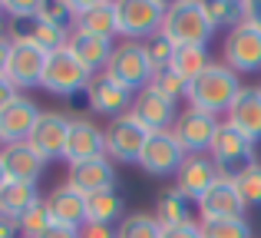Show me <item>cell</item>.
Listing matches in <instances>:
<instances>
[{"label": "cell", "instance_id": "cell-1", "mask_svg": "<svg viewBox=\"0 0 261 238\" xmlns=\"http://www.w3.org/2000/svg\"><path fill=\"white\" fill-rule=\"evenodd\" d=\"M242 93V80L238 73H231L225 63H208V70L198 80L189 83V106L198 113H208V116H222L228 113V106L235 103V96Z\"/></svg>", "mask_w": 261, "mask_h": 238}, {"label": "cell", "instance_id": "cell-2", "mask_svg": "<svg viewBox=\"0 0 261 238\" xmlns=\"http://www.w3.org/2000/svg\"><path fill=\"white\" fill-rule=\"evenodd\" d=\"M212 23L205 17L202 4L195 0H175L166 7L159 37H166L172 46H205L212 40Z\"/></svg>", "mask_w": 261, "mask_h": 238}, {"label": "cell", "instance_id": "cell-3", "mask_svg": "<svg viewBox=\"0 0 261 238\" xmlns=\"http://www.w3.org/2000/svg\"><path fill=\"white\" fill-rule=\"evenodd\" d=\"M162 0H116V30L129 43H149L159 37L162 17H166Z\"/></svg>", "mask_w": 261, "mask_h": 238}, {"label": "cell", "instance_id": "cell-4", "mask_svg": "<svg viewBox=\"0 0 261 238\" xmlns=\"http://www.w3.org/2000/svg\"><path fill=\"white\" fill-rule=\"evenodd\" d=\"M208 152H212V162H215V169H218V179H225V182H235V175L242 172L245 166L258 162L255 159V142L245 139L235 126H228V122L218 126Z\"/></svg>", "mask_w": 261, "mask_h": 238}, {"label": "cell", "instance_id": "cell-5", "mask_svg": "<svg viewBox=\"0 0 261 238\" xmlns=\"http://www.w3.org/2000/svg\"><path fill=\"white\" fill-rule=\"evenodd\" d=\"M106 73L116 80V83L126 86L129 93L146 90V86L152 83V76H155L152 63H149V57H146V46H142V43H129V40L116 43Z\"/></svg>", "mask_w": 261, "mask_h": 238}, {"label": "cell", "instance_id": "cell-6", "mask_svg": "<svg viewBox=\"0 0 261 238\" xmlns=\"http://www.w3.org/2000/svg\"><path fill=\"white\" fill-rule=\"evenodd\" d=\"M93 73L73 57L70 50H57L46 57V70H43V90L53 93V96H76V93H86Z\"/></svg>", "mask_w": 261, "mask_h": 238}, {"label": "cell", "instance_id": "cell-7", "mask_svg": "<svg viewBox=\"0 0 261 238\" xmlns=\"http://www.w3.org/2000/svg\"><path fill=\"white\" fill-rule=\"evenodd\" d=\"M222 53H225V66L231 73H261V27L255 23H238L235 30H228L222 43Z\"/></svg>", "mask_w": 261, "mask_h": 238}, {"label": "cell", "instance_id": "cell-8", "mask_svg": "<svg viewBox=\"0 0 261 238\" xmlns=\"http://www.w3.org/2000/svg\"><path fill=\"white\" fill-rule=\"evenodd\" d=\"M149 142V129L142 126L133 113L126 116H116L106 126V159L116 162H139L142 149Z\"/></svg>", "mask_w": 261, "mask_h": 238}, {"label": "cell", "instance_id": "cell-9", "mask_svg": "<svg viewBox=\"0 0 261 238\" xmlns=\"http://www.w3.org/2000/svg\"><path fill=\"white\" fill-rule=\"evenodd\" d=\"M218 122L215 116H208V113H198V110H185L178 113L175 126H172V136L178 139V146L185 149V155H205L212 149V139H215L218 133Z\"/></svg>", "mask_w": 261, "mask_h": 238}, {"label": "cell", "instance_id": "cell-10", "mask_svg": "<svg viewBox=\"0 0 261 238\" xmlns=\"http://www.w3.org/2000/svg\"><path fill=\"white\" fill-rule=\"evenodd\" d=\"M182 162H185V149L178 146L172 129H166V133H149V142H146V149H142V155H139L136 166H142L149 175L166 179V175L178 172Z\"/></svg>", "mask_w": 261, "mask_h": 238}, {"label": "cell", "instance_id": "cell-11", "mask_svg": "<svg viewBox=\"0 0 261 238\" xmlns=\"http://www.w3.org/2000/svg\"><path fill=\"white\" fill-rule=\"evenodd\" d=\"M133 99H136V93H129L122 83H116L106 70L96 73L86 86V103H89V110L99 113V116H113V119L126 116V113L133 110Z\"/></svg>", "mask_w": 261, "mask_h": 238}, {"label": "cell", "instance_id": "cell-12", "mask_svg": "<svg viewBox=\"0 0 261 238\" xmlns=\"http://www.w3.org/2000/svg\"><path fill=\"white\" fill-rule=\"evenodd\" d=\"M70 122L73 119H66L63 113H57V110H43L40 113V119H37V126H33V133H30V149L40 155L43 162H50V159H60V155L66 152V136H70Z\"/></svg>", "mask_w": 261, "mask_h": 238}, {"label": "cell", "instance_id": "cell-13", "mask_svg": "<svg viewBox=\"0 0 261 238\" xmlns=\"http://www.w3.org/2000/svg\"><path fill=\"white\" fill-rule=\"evenodd\" d=\"M46 57L40 46L33 43H10V63H7V80L20 90H33L43 83V70H46Z\"/></svg>", "mask_w": 261, "mask_h": 238}, {"label": "cell", "instance_id": "cell-14", "mask_svg": "<svg viewBox=\"0 0 261 238\" xmlns=\"http://www.w3.org/2000/svg\"><path fill=\"white\" fill-rule=\"evenodd\" d=\"M218 182V169L212 162V155H185V162L175 172V189L185 195L189 202H202L205 192Z\"/></svg>", "mask_w": 261, "mask_h": 238}, {"label": "cell", "instance_id": "cell-15", "mask_svg": "<svg viewBox=\"0 0 261 238\" xmlns=\"http://www.w3.org/2000/svg\"><path fill=\"white\" fill-rule=\"evenodd\" d=\"M63 159L70 166L89 159H106V133L89 119H73L70 122V136H66V152Z\"/></svg>", "mask_w": 261, "mask_h": 238}, {"label": "cell", "instance_id": "cell-16", "mask_svg": "<svg viewBox=\"0 0 261 238\" xmlns=\"http://www.w3.org/2000/svg\"><path fill=\"white\" fill-rule=\"evenodd\" d=\"M73 30L89 33V37H99V40H113L116 33V4L109 0H73Z\"/></svg>", "mask_w": 261, "mask_h": 238}, {"label": "cell", "instance_id": "cell-17", "mask_svg": "<svg viewBox=\"0 0 261 238\" xmlns=\"http://www.w3.org/2000/svg\"><path fill=\"white\" fill-rule=\"evenodd\" d=\"M37 103L27 96H17L13 103H7L4 110H0V142L4 146H10V142H27L33 133V126H37L40 119Z\"/></svg>", "mask_w": 261, "mask_h": 238}, {"label": "cell", "instance_id": "cell-18", "mask_svg": "<svg viewBox=\"0 0 261 238\" xmlns=\"http://www.w3.org/2000/svg\"><path fill=\"white\" fill-rule=\"evenodd\" d=\"M225 122L235 126L245 139L261 142V86H242V93L225 113Z\"/></svg>", "mask_w": 261, "mask_h": 238}, {"label": "cell", "instance_id": "cell-19", "mask_svg": "<svg viewBox=\"0 0 261 238\" xmlns=\"http://www.w3.org/2000/svg\"><path fill=\"white\" fill-rule=\"evenodd\" d=\"M133 113L136 119L142 122V126L149 129V133H166V129H172L175 126V119H178V113H175V103H169L166 96H159L155 90H139L136 93V99H133Z\"/></svg>", "mask_w": 261, "mask_h": 238}, {"label": "cell", "instance_id": "cell-20", "mask_svg": "<svg viewBox=\"0 0 261 238\" xmlns=\"http://www.w3.org/2000/svg\"><path fill=\"white\" fill-rule=\"evenodd\" d=\"M0 162H4L7 182H27V186H37L43 169H46V162L30 149V142H10V146H4L0 149Z\"/></svg>", "mask_w": 261, "mask_h": 238}, {"label": "cell", "instance_id": "cell-21", "mask_svg": "<svg viewBox=\"0 0 261 238\" xmlns=\"http://www.w3.org/2000/svg\"><path fill=\"white\" fill-rule=\"evenodd\" d=\"M66 186L76 189V192H83V195L106 192V189H116V169H113V162H109V159L76 162V166H70Z\"/></svg>", "mask_w": 261, "mask_h": 238}, {"label": "cell", "instance_id": "cell-22", "mask_svg": "<svg viewBox=\"0 0 261 238\" xmlns=\"http://www.w3.org/2000/svg\"><path fill=\"white\" fill-rule=\"evenodd\" d=\"M43 202H46V212H50L53 225H63V228L86 225V195L83 192H76L70 186H60Z\"/></svg>", "mask_w": 261, "mask_h": 238}, {"label": "cell", "instance_id": "cell-23", "mask_svg": "<svg viewBox=\"0 0 261 238\" xmlns=\"http://www.w3.org/2000/svg\"><path fill=\"white\" fill-rule=\"evenodd\" d=\"M202 208V219H245V199L238 195L235 182H225L218 179L215 186L205 192V199L198 202Z\"/></svg>", "mask_w": 261, "mask_h": 238}, {"label": "cell", "instance_id": "cell-24", "mask_svg": "<svg viewBox=\"0 0 261 238\" xmlns=\"http://www.w3.org/2000/svg\"><path fill=\"white\" fill-rule=\"evenodd\" d=\"M66 50L73 53V57L80 60V63L86 66L89 73H102L109 66V57H113V50H116V43L113 40H99V37H89V33H80V30H73L70 33V43H66Z\"/></svg>", "mask_w": 261, "mask_h": 238}, {"label": "cell", "instance_id": "cell-25", "mask_svg": "<svg viewBox=\"0 0 261 238\" xmlns=\"http://www.w3.org/2000/svg\"><path fill=\"white\" fill-rule=\"evenodd\" d=\"M126 199L119 189H106V192L86 195V222H99V225H113V222L126 219Z\"/></svg>", "mask_w": 261, "mask_h": 238}, {"label": "cell", "instance_id": "cell-26", "mask_svg": "<svg viewBox=\"0 0 261 238\" xmlns=\"http://www.w3.org/2000/svg\"><path fill=\"white\" fill-rule=\"evenodd\" d=\"M152 215H155V222H159L162 228H169V225H185V222H192V202L172 186V189H166V192H159Z\"/></svg>", "mask_w": 261, "mask_h": 238}, {"label": "cell", "instance_id": "cell-27", "mask_svg": "<svg viewBox=\"0 0 261 238\" xmlns=\"http://www.w3.org/2000/svg\"><path fill=\"white\" fill-rule=\"evenodd\" d=\"M208 50L205 46H175V57H172V66L169 70L178 73V76L185 80V83H192V80H198L205 70H208Z\"/></svg>", "mask_w": 261, "mask_h": 238}, {"label": "cell", "instance_id": "cell-28", "mask_svg": "<svg viewBox=\"0 0 261 238\" xmlns=\"http://www.w3.org/2000/svg\"><path fill=\"white\" fill-rule=\"evenodd\" d=\"M37 202H40L37 186H27V182H7V186L0 189V212L13 215V219H20V215H23L30 205H37Z\"/></svg>", "mask_w": 261, "mask_h": 238}, {"label": "cell", "instance_id": "cell-29", "mask_svg": "<svg viewBox=\"0 0 261 238\" xmlns=\"http://www.w3.org/2000/svg\"><path fill=\"white\" fill-rule=\"evenodd\" d=\"M202 10L208 17L212 30H218V27L235 30L238 23H245V4H238V0H208V4H202Z\"/></svg>", "mask_w": 261, "mask_h": 238}, {"label": "cell", "instance_id": "cell-30", "mask_svg": "<svg viewBox=\"0 0 261 238\" xmlns=\"http://www.w3.org/2000/svg\"><path fill=\"white\" fill-rule=\"evenodd\" d=\"M202 238H251V225L245 219H202L198 222Z\"/></svg>", "mask_w": 261, "mask_h": 238}, {"label": "cell", "instance_id": "cell-31", "mask_svg": "<svg viewBox=\"0 0 261 238\" xmlns=\"http://www.w3.org/2000/svg\"><path fill=\"white\" fill-rule=\"evenodd\" d=\"M159 232H162V225L155 222V215L133 212V215H126V219L119 222L116 238H159Z\"/></svg>", "mask_w": 261, "mask_h": 238}, {"label": "cell", "instance_id": "cell-32", "mask_svg": "<svg viewBox=\"0 0 261 238\" xmlns=\"http://www.w3.org/2000/svg\"><path fill=\"white\" fill-rule=\"evenodd\" d=\"M235 189L245 205H261V162H251L235 175Z\"/></svg>", "mask_w": 261, "mask_h": 238}, {"label": "cell", "instance_id": "cell-33", "mask_svg": "<svg viewBox=\"0 0 261 238\" xmlns=\"http://www.w3.org/2000/svg\"><path fill=\"white\" fill-rule=\"evenodd\" d=\"M50 225H53V219H50V212H46L43 199L20 215V235H23V238H40L43 232H50Z\"/></svg>", "mask_w": 261, "mask_h": 238}, {"label": "cell", "instance_id": "cell-34", "mask_svg": "<svg viewBox=\"0 0 261 238\" xmlns=\"http://www.w3.org/2000/svg\"><path fill=\"white\" fill-rule=\"evenodd\" d=\"M149 90H155L159 96H166L169 103H175V99L189 96V83H185V80L178 76V73H172V70L155 73V76H152V83H149Z\"/></svg>", "mask_w": 261, "mask_h": 238}, {"label": "cell", "instance_id": "cell-35", "mask_svg": "<svg viewBox=\"0 0 261 238\" xmlns=\"http://www.w3.org/2000/svg\"><path fill=\"white\" fill-rule=\"evenodd\" d=\"M40 20H46V23H57V27H66L70 30L73 27V0H43L37 10Z\"/></svg>", "mask_w": 261, "mask_h": 238}, {"label": "cell", "instance_id": "cell-36", "mask_svg": "<svg viewBox=\"0 0 261 238\" xmlns=\"http://www.w3.org/2000/svg\"><path fill=\"white\" fill-rule=\"evenodd\" d=\"M142 46H146V57H149V63H152L155 73H162V70H169V66H172L175 46L169 43L166 37H152L149 43H142Z\"/></svg>", "mask_w": 261, "mask_h": 238}, {"label": "cell", "instance_id": "cell-37", "mask_svg": "<svg viewBox=\"0 0 261 238\" xmlns=\"http://www.w3.org/2000/svg\"><path fill=\"white\" fill-rule=\"evenodd\" d=\"M159 238H202V235H198V222H185V225H169V228H162Z\"/></svg>", "mask_w": 261, "mask_h": 238}, {"label": "cell", "instance_id": "cell-38", "mask_svg": "<svg viewBox=\"0 0 261 238\" xmlns=\"http://www.w3.org/2000/svg\"><path fill=\"white\" fill-rule=\"evenodd\" d=\"M80 238H116V228L99 225V222H86V225H80Z\"/></svg>", "mask_w": 261, "mask_h": 238}, {"label": "cell", "instance_id": "cell-39", "mask_svg": "<svg viewBox=\"0 0 261 238\" xmlns=\"http://www.w3.org/2000/svg\"><path fill=\"white\" fill-rule=\"evenodd\" d=\"M0 238H23L20 235V219L0 212Z\"/></svg>", "mask_w": 261, "mask_h": 238}, {"label": "cell", "instance_id": "cell-40", "mask_svg": "<svg viewBox=\"0 0 261 238\" xmlns=\"http://www.w3.org/2000/svg\"><path fill=\"white\" fill-rule=\"evenodd\" d=\"M17 96H20V93H17V86H13L7 76H0V110H4L7 103H13Z\"/></svg>", "mask_w": 261, "mask_h": 238}, {"label": "cell", "instance_id": "cell-41", "mask_svg": "<svg viewBox=\"0 0 261 238\" xmlns=\"http://www.w3.org/2000/svg\"><path fill=\"white\" fill-rule=\"evenodd\" d=\"M245 20L261 27V0H245Z\"/></svg>", "mask_w": 261, "mask_h": 238}, {"label": "cell", "instance_id": "cell-42", "mask_svg": "<svg viewBox=\"0 0 261 238\" xmlns=\"http://www.w3.org/2000/svg\"><path fill=\"white\" fill-rule=\"evenodd\" d=\"M40 238H80V228H63V225H50V232H43Z\"/></svg>", "mask_w": 261, "mask_h": 238}, {"label": "cell", "instance_id": "cell-43", "mask_svg": "<svg viewBox=\"0 0 261 238\" xmlns=\"http://www.w3.org/2000/svg\"><path fill=\"white\" fill-rule=\"evenodd\" d=\"M7 63H10V40H0V76H7Z\"/></svg>", "mask_w": 261, "mask_h": 238}, {"label": "cell", "instance_id": "cell-44", "mask_svg": "<svg viewBox=\"0 0 261 238\" xmlns=\"http://www.w3.org/2000/svg\"><path fill=\"white\" fill-rule=\"evenodd\" d=\"M7 33H10V17L4 13V4H0V40H10Z\"/></svg>", "mask_w": 261, "mask_h": 238}, {"label": "cell", "instance_id": "cell-45", "mask_svg": "<svg viewBox=\"0 0 261 238\" xmlns=\"http://www.w3.org/2000/svg\"><path fill=\"white\" fill-rule=\"evenodd\" d=\"M7 186V172H4V162H0V189Z\"/></svg>", "mask_w": 261, "mask_h": 238}]
</instances>
